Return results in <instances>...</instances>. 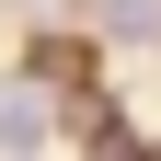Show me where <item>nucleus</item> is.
I'll list each match as a JSON object with an SVG mask.
<instances>
[{
	"mask_svg": "<svg viewBox=\"0 0 161 161\" xmlns=\"http://www.w3.org/2000/svg\"><path fill=\"white\" fill-rule=\"evenodd\" d=\"M23 138H35V92H0V161H23Z\"/></svg>",
	"mask_w": 161,
	"mask_h": 161,
	"instance_id": "obj_1",
	"label": "nucleus"
},
{
	"mask_svg": "<svg viewBox=\"0 0 161 161\" xmlns=\"http://www.w3.org/2000/svg\"><path fill=\"white\" fill-rule=\"evenodd\" d=\"M92 12H104L115 35H161V0H92Z\"/></svg>",
	"mask_w": 161,
	"mask_h": 161,
	"instance_id": "obj_2",
	"label": "nucleus"
},
{
	"mask_svg": "<svg viewBox=\"0 0 161 161\" xmlns=\"http://www.w3.org/2000/svg\"><path fill=\"white\" fill-rule=\"evenodd\" d=\"M150 161H161V150H150Z\"/></svg>",
	"mask_w": 161,
	"mask_h": 161,
	"instance_id": "obj_3",
	"label": "nucleus"
}]
</instances>
